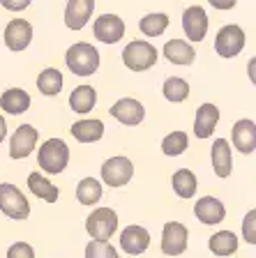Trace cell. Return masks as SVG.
<instances>
[{"instance_id":"cell-31","label":"cell","mask_w":256,"mask_h":258,"mask_svg":"<svg viewBox=\"0 0 256 258\" xmlns=\"http://www.w3.org/2000/svg\"><path fill=\"white\" fill-rule=\"evenodd\" d=\"M187 143H189V141H187L185 132H173V134H169L164 141H162V150H164V155H169V157H178L187 150Z\"/></svg>"},{"instance_id":"cell-32","label":"cell","mask_w":256,"mask_h":258,"mask_svg":"<svg viewBox=\"0 0 256 258\" xmlns=\"http://www.w3.org/2000/svg\"><path fill=\"white\" fill-rule=\"evenodd\" d=\"M85 258H118V251L111 242H95L85 247Z\"/></svg>"},{"instance_id":"cell-25","label":"cell","mask_w":256,"mask_h":258,"mask_svg":"<svg viewBox=\"0 0 256 258\" xmlns=\"http://www.w3.org/2000/svg\"><path fill=\"white\" fill-rule=\"evenodd\" d=\"M171 184H173V191L180 199H192L194 194H196V175L189 168H180V171L173 173Z\"/></svg>"},{"instance_id":"cell-8","label":"cell","mask_w":256,"mask_h":258,"mask_svg":"<svg viewBox=\"0 0 256 258\" xmlns=\"http://www.w3.org/2000/svg\"><path fill=\"white\" fill-rule=\"evenodd\" d=\"M187 249V228L178 221H169L162 231V251L166 256H180Z\"/></svg>"},{"instance_id":"cell-16","label":"cell","mask_w":256,"mask_h":258,"mask_svg":"<svg viewBox=\"0 0 256 258\" xmlns=\"http://www.w3.org/2000/svg\"><path fill=\"white\" fill-rule=\"evenodd\" d=\"M219 122V108L215 104H201L194 120V134L196 139H208Z\"/></svg>"},{"instance_id":"cell-34","label":"cell","mask_w":256,"mask_h":258,"mask_svg":"<svg viewBox=\"0 0 256 258\" xmlns=\"http://www.w3.org/2000/svg\"><path fill=\"white\" fill-rule=\"evenodd\" d=\"M254 219H256V212H254V210H249V212H247V217H245V221H242V233H245V240L249 242V244H254V242H256Z\"/></svg>"},{"instance_id":"cell-28","label":"cell","mask_w":256,"mask_h":258,"mask_svg":"<svg viewBox=\"0 0 256 258\" xmlns=\"http://www.w3.org/2000/svg\"><path fill=\"white\" fill-rule=\"evenodd\" d=\"M63 74H60L58 70H44L42 74L37 76V88L42 95H48V97H54L58 95L60 90H63Z\"/></svg>"},{"instance_id":"cell-35","label":"cell","mask_w":256,"mask_h":258,"mask_svg":"<svg viewBox=\"0 0 256 258\" xmlns=\"http://www.w3.org/2000/svg\"><path fill=\"white\" fill-rule=\"evenodd\" d=\"M30 5V0H23V3H10V0H3V7L5 10H26Z\"/></svg>"},{"instance_id":"cell-30","label":"cell","mask_w":256,"mask_h":258,"mask_svg":"<svg viewBox=\"0 0 256 258\" xmlns=\"http://www.w3.org/2000/svg\"><path fill=\"white\" fill-rule=\"evenodd\" d=\"M187 95H189V83L185 79H178V76H171L164 81V97L169 102H185Z\"/></svg>"},{"instance_id":"cell-12","label":"cell","mask_w":256,"mask_h":258,"mask_svg":"<svg viewBox=\"0 0 256 258\" xmlns=\"http://www.w3.org/2000/svg\"><path fill=\"white\" fill-rule=\"evenodd\" d=\"M32 39V26L26 19H12L5 28V44L12 51H23Z\"/></svg>"},{"instance_id":"cell-19","label":"cell","mask_w":256,"mask_h":258,"mask_svg":"<svg viewBox=\"0 0 256 258\" xmlns=\"http://www.w3.org/2000/svg\"><path fill=\"white\" fill-rule=\"evenodd\" d=\"M213 166L217 177H229L233 159H231V145L226 139H217L213 143Z\"/></svg>"},{"instance_id":"cell-23","label":"cell","mask_w":256,"mask_h":258,"mask_svg":"<svg viewBox=\"0 0 256 258\" xmlns=\"http://www.w3.org/2000/svg\"><path fill=\"white\" fill-rule=\"evenodd\" d=\"M28 189H30L37 199L46 201V203H56L58 201V187L54 182H48L42 173H30L28 175Z\"/></svg>"},{"instance_id":"cell-20","label":"cell","mask_w":256,"mask_h":258,"mask_svg":"<svg viewBox=\"0 0 256 258\" xmlns=\"http://www.w3.org/2000/svg\"><path fill=\"white\" fill-rule=\"evenodd\" d=\"M164 55H166V60L173 64H192L194 58H196L194 48L189 46L185 39H171V42H166Z\"/></svg>"},{"instance_id":"cell-26","label":"cell","mask_w":256,"mask_h":258,"mask_svg":"<svg viewBox=\"0 0 256 258\" xmlns=\"http://www.w3.org/2000/svg\"><path fill=\"white\" fill-rule=\"evenodd\" d=\"M208 247L215 256H231V253L238 251V237L231 231H219L210 237Z\"/></svg>"},{"instance_id":"cell-14","label":"cell","mask_w":256,"mask_h":258,"mask_svg":"<svg viewBox=\"0 0 256 258\" xmlns=\"http://www.w3.org/2000/svg\"><path fill=\"white\" fill-rule=\"evenodd\" d=\"M120 247H123V251L132 253V256H139L150 247V233L143 226H127L120 233Z\"/></svg>"},{"instance_id":"cell-21","label":"cell","mask_w":256,"mask_h":258,"mask_svg":"<svg viewBox=\"0 0 256 258\" xmlns=\"http://www.w3.org/2000/svg\"><path fill=\"white\" fill-rule=\"evenodd\" d=\"M0 106H3V111L12 113V115H19V113L28 111V106H30V95H28L26 90H21V88H12V90L3 92Z\"/></svg>"},{"instance_id":"cell-27","label":"cell","mask_w":256,"mask_h":258,"mask_svg":"<svg viewBox=\"0 0 256 258\" xmlns=\"http://www.w3.org/2000/svg\"><path fill=\"white\" fill-rule=\"evenodd\" d=\"M76 199L83 205H95L101 199V184L95 177H83L79 184H76Z\"/></svg>"},{"instance_id":"cell-29","label":"cell","mask_w":256,"mask_h":258,"mask_svg":"<svg viewBox=\"0 0 256 258\" xmlns=\"http://www.w3.org/2000/svg\"><path fill=\"white\" fill-rule=\"evenodd\" d=\"M166 28H169V16L166 14H148L139 21V30L145 37H160Z\"/></svg>"},{"instance_id":"cell-24","label":"cell","mask_w":256,"mask_h":258,"mask_svg":"<svg viewBox=\"0 0 256 258\" xmlns=\"http://www.w3.org/2000/svg\"><path fill=\"white\" fill-rule=\"evenodd\" d=\"M97 102V92L92 86H79L70 95V106L76 113H90Z\"/></svg>"},{"instance_id":"cell-36","label":"cell","mask_w":256,"mask_h":258,"mask_svg":"<svg viewBox=\"0 0 256 258\" xmlns=\"http://www.w3.org/2000/svg\"><path fill=\"white\" fill-rule=\"evenodd\" d=\"M5 134H7V127H5V118L0 115V143L5 141Z\"/></svg>"},{"instance_id":"cell-3","label":"cell","mask_w":256,"mask_h":258,"mask_svg":"<svg viewBox=\"0 0 256 258\" xmlns=\"http://www.w3.org/2000/svg\"><path fill=\"white\" fill-rule=\"evenodd\" d=\"M123 62L127 64L132 72H145L157 62V48L150 42H129L123 51Z\"/></svg>"},{"instance_id":"cell-13","label":"cell","mask_w":256,"mask_h":258,"mask_svg":"<svg viewBox=\"0 0 256 258\" xmlns=\"http://www.w3.org/2000/svg\"><path fill=\"white\" fill-rule=\"evenodd\" d=\"M111 115L118 120V122L132 127V124H139L141 120H143L145 108L141 102H136L132 97H125V99H120V102H116L111 106Z\"/></svg>"},{"instance_id":"cell-10","label":"cell","mask_w":256,"mask_h":258,"mask_svg":"<svg viewBox=\"0 0 256 258\" xmlns=\"http://www.w3.org/2000/svg\"><path fill=\"white\" fill-rule=\"evenodd\" d=\"M182 28H185V35L192 42H201L208 32V16H206V10L198 5L187 7L185 14H182Z\"/></svg>"},{"instance_id":"cell-5","label":"cell","mask_w":256,"mask_h":258,"mask_svg":"<svg viewBox=\"0 0 256 258\" xmlns=\"http://www.w3.org/2000/svg\"><path fill=\"white\" fill-rule=\"evenodd\" d=\"M0 210L5 212L10 219L21 221L30 215V205H28V199L23 196L14 184L5 182L0 184Z\"/></svg>"},{"instance_id":"cell-9","label":"cell","mask_w":256,"mask_h":258,"mask_svg":"<svg viewBox=\"0 0 256 258\" xmlns=\"http://www.w3.org/2000/svg\"><path fill=\"white\" fill-rule=\"evenodd\" d=\"M125 35V21L116 14H101L95 21V37L104 44H116Z\"/></svg>"},{"instance_id":"cell-17","label":"cell","mask_w":256,"mask_h":258,"mask_svg":"<svg viewBox=\"0 0 256 258\" xmlns=\"http://www.w3.org/2000/svg\"><path fill=\"white\" fill-rule=\"evenodd\" d=\"M194 215L198 217L201 224L213 226V224H219V221L224 219L226 210H224V205H222V201L213 199V196H203V199L194 205Z\"/></svg>"},{"instance_id":"cell-18","label":"cell","mask_w":256,"mask_h":258,"mask_svg":"<svg viewBox=\"0 0 256 258\" xmlns=\"http://www.w3.org/2000/svg\"><path fill=\"white\" fill-rule=\"evenodd\" d=\"M233 145L245 155H251L256 148V127L251 120H238L233 124Z\"/></svg>"},{"instance_id":"cell-2","label":"cell","mask_w":256,"mask_h":258,"mask_svg":"<svg viewBox=\"0 0 256 258\" xmlns=\"http://www.w3.org/2000/svg\"><path fill=\"white\" fill-rule=\"evenodd\" d=\"M37 161L46 173H63L70 161V148L63 139H48L39 148Z\"/></svg>"},{"instance_id":"cell-22","label":"cell","mask_w":256,"mask_h":258,"mask_svg":"<svg viewBox=\"0 0 256 258\" xmlns=\"http://www.w3.org/2000/svg\"><path fill=\"white\" fill-rule=\"evenodd\" d=\"M72 136L79 143H95L104 136V124L99 120H81L72 124Z\"/></svg>"},{"instance_id":"cell-11","label":"cell","mask_w":256,"mask_h":258,"mask_svg":"<svg viewBox=\"0 0 256 258\" xmlns=\"http://www.w3.org/2000/svg\"><path fill=\"white\" fill-rule=\"evenodd\" d=\"M35 143H37V129L30 127V124H21L10 141V157L12 159H23L32 152Z\"/></svg>"},{"instance_id":"cell-33","label":"cell","mask_w":256,"mask_h":258,"mask_svg":"<svg viewBox=\"0 0 256 258\" xmlns=\"http://www.w3.org/2000/svg\"><path fill=\"white\" fill-rule=\"evenodd\" d=\"M7 258H35V251L26 242H14L10 247V251H7Z\"/></svg>"},{"instance_id":"cell-6","label":"cell","mask_w":256,"mask_h":258,"mask_svg":"<svg viewBox=\"0 0 256 258\" xmlns=\"http://www.w3.org/2000/svg\"><path fill=\"white\" fill-rule=\"evenodd\" d=\"M245 48V30L240 26H224L215 37V51L222 58H233Z\"/></svg>"},{"instance_id":"cell-7","label":"cell","mask_w":256,"mask_h":258,"mask_svg":"<svg viewBox=\"0 0 256 258\" xmlns=\"http://www.w3.org/2000/svg\"><path fill=\"white\" fill-rule=\"evenodd\" d=\"M134 175V166L127 157H111L101 166V180L111 187H125Z\"/></svg>"},{"instance_id":"cell-4","label":"cell","mask_w":256,"mask_h":258,"mask_svg":"<svg viewBox=\"0 0 256 258\" xmlns=\"http://www.w3.org/2000/svg\"><path fill=\"white\" fill-rule=\"evenodd\" d=\"M85 231L90 237H95V242H107L118 231V215L111 208L95 210L85 221Z\"/></svg>"},{"instance_id":"cell-15","label":"cell","mask_w":256,"mask_h":258,"mask_svg":"<svg viewBox=\"0 0 256 258\" xmlns=\"http://www.w3.org/2000/svg\"><path fill=\"white\" fill-rule=\"evenodd\" d=\"M92 10H95L92 0H70L67 10H65V26L70 30H81L88 23Z\"/></svg>"},{"instance_id":"cell-1","label":"cell","mask_w":256,"mask_h":258,"mask_svg":"<svg viewBox=\"0 0 256 258\" xmlns=\"http://www.w3.org/2000/svg\"><path fill=\"white\" fill-rule=\"evenodd\" d=\"M65 60H67V67L72 70V74L76 76H90L99 70V53H97V48L85 42H79L67 48Z\"/></svg>"}]
</instances>
